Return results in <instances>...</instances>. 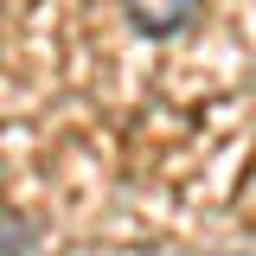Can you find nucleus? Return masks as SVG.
<instances>
[{
  "label": "nucleus",
  "mask_w": 256,
  "mask_h": 256,
  "mask_svg": "<svg viewBox=\"0 0 256 256\" xmlns=\"http://www.w3.org/2000/svg\"><path fill=\"white\" fill-rule=\"evenodd\" d=\"M0 256H26V244H20V218H13V212H0Z\"/></svg>",
  "instance_id": "2"
},
{
  "label": "nucleus",
  "mask_w": 256,
  "mask_h": 256,
  "mask_svg": "<svg viewBox=\"0 0 256 256\" xmlns=\"http://www.w3.org/2000/svg\"><path fill=\"white\" fill-rule=\"evenodd\" d=\"M122 13L148 32V38H166V32L192 26V20L205 13V0H122Z\"/></svg>",
  "instance_id": "1"
}]
</instances>
